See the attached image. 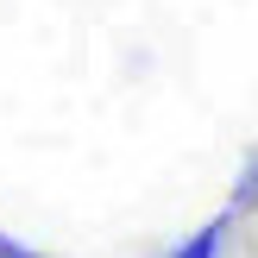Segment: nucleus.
<instances>
[{"mask_svg": "<svg viewBox=\"0 0 258 258\" xmlns=\"http://www.w3.org/2000/svg\"><path fill=\"white\" fill-rule=\"evenodd\" d=\"M227 233H233V214H214L208 227H196L183 246H170L164 258H221V252H227Z\"/></svg>", "mask_w": 258, "mask_h": 258, "instance_id": "1", "label": "nucleus"}, {"mask_svg": "<svg viewBox=\"0 0 258 258\" xmlns=\"http://www.w3.org/2000/svg\"><path fill=\"white\" fill-rule=\"evenodd\" d=\"M233 208H258V158L239 170V183H233Z\"/></svg>", "mask_w": 258, "mask_h": 258, "instance_id": "2", "label": "nucleus"}, {"mask_svg": "<svg viewBox=\"0 0 258 258\" xmlns=\"http://www.w3.org/2000/svg\"><path fill=\"white\" fill-rule=\"evenodd\" d=\"M0 258H44V252H38V246H19L13 233H0Z\"/></svg>", "mask_w": 258, "mask_h": 258, "instance_id": "3", "label": "nucleus"}]
</instances>
